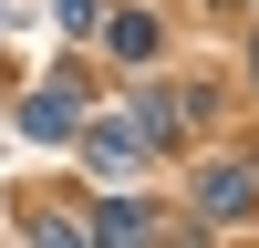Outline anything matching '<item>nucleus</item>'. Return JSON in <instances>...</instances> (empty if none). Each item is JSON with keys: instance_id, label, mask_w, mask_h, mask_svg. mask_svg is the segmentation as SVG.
I'll return each instance as SVG.
<instances>
[{"instance_id": "obj_5", "label": "nucleus", "mask_w": 259, "mask_h": 248, "mask_svg": "<svg viewBox=\"0 0 259 248\" xmlns=\"http://www.w3.org/2000/svg\"><path fill=\"white\" fill-rule=\"evenodd\" d=\"M104 41H114L124 62H156V21H145V11H114V21H104Z\"/></svg>"}, {"instance_id": "obj_6", "label": "nucleus", "mask_w": 259, "mask_h": 248, "mask_svg": "<svg viewBox=\"0 0 259 248\" xmlns=\"http://www.w3.org/2000/svg\"><path fill=\"white\" fill-rule=\"evenodd\" d=\"M52 21H62V31H94L104 11H94V0H52Z\"/></svg>"}, {"instance_id": "obj_1", "label": "nucleus", "mask_w": 259, "mask_h": 248, "mask_svg": "<svg viewBox=\"0 0 259 248\" xmlns=\"http://www.w3.org/2000/svg\"><path fill=\"white\" fill-rule=\"evenodd\" d=\"M73 145H83V155L104 165V176H135V165H145V145H156V135H145L135 114H83V135H73Z\"/></svg>"}, {"instance_id": "obj_3", "label": "nucleus", "mask_w": 259, "mask_h": 248, "mask_svg": "<svg viewBox=\"0 0 259 248\" xmlns=\"http://www.w3.org/2000/svg\"><path fill=\"white\" fill-rule=\"evenodd\" d=\"M21 135H41V145H73V135H83V93H73V83H41V93L21 103Z\"/></svg>"}, {"instance_id": "obj_7", "label": "nucleus", "mask_w": 259, "mask_h": 248, "mask_svg": "<svg viewBox=\"0 0 259 248\" xmlns=\"http://www.w3.org/2000/svg\"><path fill=\"white\" fill-rule=\"evenodd\" d=\"M31 248H94V238H83V227H62V217H41V238Z\"/></svg>"}, {"instance_id": "obj_4", "label": "nucleus", "mask_w": 259, "mask_h": 248, "mask_svg": "<svg viewBox=\"0 0 259 248\" xmlns=\"http://www.w3.org/2000/svg\"><path fill=\"white\" fill-rule=\"evenodd\" d=\"M94 248H156L145 207H135V197H104V207H94Z\"/></svg>"}, {"instance_id": "obj_2", "label": "nucleus", "mask_w": 259, "mask_h": 248, "mask_svg": "<svg viewBox=\"0 0 259 248\" xmlns=\"http://www.w3.org/2000/svg\"><path fill=\"white\" fill-rule=\"evenodd\" d=\"M197 217H207V227L259 217V165H197Z\"/></svg>"}]
</instances>
